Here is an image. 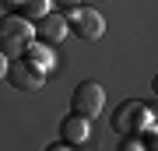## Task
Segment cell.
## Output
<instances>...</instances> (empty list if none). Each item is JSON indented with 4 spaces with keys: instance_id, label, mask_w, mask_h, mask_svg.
I'll return each mask as SVG.
<instances>
[{
    "instance_id": "1",
    "label": "cell",
    "mask_w": 158,
    "mask_h": 151,
    "mask_svg": "<svg viewBox=\"0 0 158 151\" xmlns=\"http://www.w3.org/2000/svg\"><path fill=\"white\" fill-rule=\"evenodd\" d=\"M32 42H35V28H32L28 18H21L14 11L0 18V49L7 56H21Z\"/></svg>"
},
{
    "instance_id": "2",
    "label": "cell",
    "mask_w": 158,
    "mask_h": 151,
    "mask_svg": "<svg viewBox=\"0 0 158 151\" xmlns=\"http://www.w3.org/2000/svg\"><path fill=\"white\" fill-rule=\"evenodd\" d=\"M67 28L74 35H77L81 42H98L102 39V32H106V18H102L95 7H67Z\"/></svg>"
},
{
    "instance_id": "3",
    "label": "cell",
    "mask_w": 158,
    "mask_h": 151,
    "mask_svg": "<svg viewBox=\"0 0 158 151\" xmlns=\"http://www.w3.org/2000/svg\"><path fill=\"white\" fill-rule=\"evenodd\" d=\"M151 127V109L144 102H123V106L113 109V130L116 134H144Z\"/></svg>"
},
{
    "instance_id": "4",
    "label": "cell",
    "mask_w": 158,
    "mask_h": 151,
    "mask_svg": "<svg viewBox=\"0 0 158 151\" xmlns=\"http://www.w3.org/2000/svg\"><path fill=\"white\" fill-rule=\"evenodd\" d=\"M46 78H49V70L35 67V63L25 60V56H14V60L7 63V81H11L18 91H39L46 84Z\"/></svg>"
},
{
    "instance_id": "5",
    "label": "cell",
    "mask_w": 158,
    "mask_h": 151,
    "mask_svg": "<svg viewBox=\"0 0 158 151\" xmlns=\"http://www.w3.org/2000/svg\"><path fill=\"white\" fill-rule=\"evenodd\" d=\"M102 102H106V91H102L98 81H81L70 95V109L74 112H85V116H98Z\"/></svg>"
},
{
    "instance_id": "6",
    "label": "cell",
    "mask_w": 158,
    "mask_h": 151,
    "mask_svg": "<svg viewBox=\"0 0 158 151\" xmlns=\"http://www.w3.org/2000/svg\"><path fill=\"white\" fill-rule=\"evenodd\" d=\"M60 137L67 141L70 148H77V144H88V137H91V116H85V112H67V116L60 120Z\"/></svg>"
},
{
    "instance_id": "7",
    "label": "cell",
    "mask_w": 158,
    "mask_h": 151,
    "mask_svg": "<svg viewBox=\"0 0 158 151\" xmlns=\"http://www.w3.org/2000/svg\"><path fill=\"white\" fill-rule=\"evenodd\" d=\"M67 32H70V28H67V18H63V14L46 11V14L39 18V39H42L46 46H56Z\"/></svg>"
},
{
    "instance_id": "8",
    "label": "cell",
    "mask_w": 158,
    "mask_h": 151,
    "mask_svg": "<svg viewBox=\"0 0 158 151\" xmlns=\"http://www.w3.org/2000/svg\"><path fill=\"white\" fill-rule=\"evenodd\" d=\"M21 56H25V60H32L35 67H42V70H53V63H56V56H53V46H46V42H32Z\"/></svg>"
},
{
    "instance_id": "9",
    "label": "cell",
    "mask_w": 158,
    "mask_h": 151,
    "mask_svg": "<svg viewBox=\"0 0 158 151\" xmlns=\"http://www.w3.org/2000/svg\"><path fill=\"white\" fill-rule=\"evenodd\" d=\"M7 4H14V14L28 18V21H39L49 11V0H7Z\"/></svg>"
},
{
    "instance_id": "10",
    "label": "cell",
    "mask_w": 158,
    "mask_h": 151,
    "mask_svg": "<svg viewBox=\"0 0 158 151\" xmlns=\"http://www.w3.org/2000/svg\"><path fill=\"white\" fill-rule=\"evenodd\" d=\"M123 151H141L144 148V141H141V134H123V144H119Z\"/></svg>"
},
{
    "instance_id": "11",
    "label": "cell",
    "mask_w": 158,
    "mask_h": 151,
    "mask_svg": "<svg viewBox=\"0 0 158 151\" xmlns=\"http://www.w3.org/2000/svg\"><path fill=\"white\" fill-rule=\"evenodd\" d=\"M141 141H144V148H155L158 151V127H148L144 134H141Z\"/></svg>"
},
{
    "instance_id": "12",
    "label": "cell",
    "mask_w": 158,
    "mask_h": 151,
    "mask_svg": "<svg viewBox=\"0 0 158 151\" xmlns=\"http://www.w3.org/2000/svg\"><path fill=\"white\" fill-rule=\"evenodd\" d=\"M7 63H11V56L0 49V81H7Z\"/></svg>"
},
{
    "instance_id": "13",
    "label": "cell",
    "mask_w": 158,
    "mask_h": 151,
    "mask_svg": "<svg viewBox=\"0 0 158 151\" xmlns=\"http://www.w3.org/2000/svg\"><path fill=\"white\" fill-rule=\"evenodd\" d=\"M60 4H63V7H77V0H60Z\"/></svg>"
},
{
    "instance_id": "14",
    "label": "cell",
    "mask_w": 158,
    "mask_h": 151,
    "mask_svg": "<svg viewBox=\"0 0 158 151\" xmlns=\"http://www.w3.org/2000/svg\"><path fill=\"white\" fill-rule=\"evenodd\" d=\"M151 91H155V95H158V74H155V81H151Z\"/></svg>"
},
{
    "instance_id": "15",
    "label": "cell",
    "mask_w": 158,
    "mask_h": 151,
    "mask_svg": "<svg viewBox=\"0 0 158 151\" xmlns=\"http://www.w3.org/2000/svg\"><path fill=\"white\" fill-rule=\"evenodd\" d=\"M151 120H155V123H158V109H155V112H151Z\"/></svg>"
}]
</instances>
